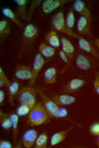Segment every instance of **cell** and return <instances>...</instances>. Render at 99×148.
Here are the masks:
<instances>
[{
    "instance_id": "obj_16",
    "label": "cell",
    "mask_w": 99,
    "mask_h": 148,
    "mask_svg": "<svg viewBox=\"0 0 99 148\" xmlns=\"http://www.w3.org/2000/svg\"><path fill=\"white\" fill-rule=\"evenodd\" d=\"M75 62L77 66L82 70H88L91 66V63L88 59L82 54H79L77 56Z\"/></svg>"
},
{
    "instance_id": "obj_19",
    "label": "cell",
    "mask_w": 99,
    "mask_h": 148,
    "mask_svg": "<svg viewBox=\"0 0 99 148\" xmlns=\"http://www.w3.org/2000/svg\"><path fill=\"white\" fill-rule=\"evenodd\" d=\"M19 84L16 81H14L11 83L9 87L8 102L12 106L14 104V99L17 94L19 88Z\"/></svg>"
},
{
    "instance_id": "obj_37",
    "label": "cell",
    "mask_w": 99,
    "mask_h": 148,
    "mask_svg": "<svg viewBox=\"0 0 99 148\" xmlns=\"http://www.w3.org/2000/svg\"><path fill=\"white\" fill-rule=\"evenodd\" d=\"M94 43L98 50V53L99 54V39L98 38H96L94 40Z\"/></svg>"
},
{
    "instance_id": "obj_17",
    "label": "cell",
    "mask_w": 99,
    "mask_h": 148,
    "mask_svg": "<svg viewBox=\"0 0 99 148\" xmlns=\"http://www.w3.org/2000/svg\"><path fill=\"white\" fill-rule=\"evenodd\" d=\"M72 128L73 127H71L65 130L61 131L54 134L51 138V145L52 146H54L62 141Z\"/></svg>"
},
{
    "instance_id": "obj_5",
    "label": "cell",
    "mask_w": 99,
    "mask_h": 148,
    "mask_svg": "<svg viewBox=\"0 0 99 148\" xmlns=\"http://www.w3.org/2000/svg\"><path fill=\"white\" fill-rule=\"evenodd\" d=\"M44 63V60L41 55L39 53L37 54L35 56L32 69V76L30 79V85L31 86L34 83Z\"/></svg>"
},
{
    "instance_id": "obj_39",
    "label": "cell",
    "mask_w": 99,
    "mask_h": 148,
    "mask_svg": "<svg viewBox=\"0 0 99 148\" xmlns=\"http://www.w3.org/2000/svg\"><path fill=\"white\" fill-rule=\"evenodd\" d=\"M98 135H99V136H98V141H99V134Z\"/></svg>"
},
{
    "instance_id": "obj_2",
    "label": "cell",
    "mask_w": 99,
    "mask_h": 148,
    "mask_svg": "<svg viewBox=\"0 0 99 148\" xmlns=\"http://www.w3.org/2000/svg\"><path fill=\"white\" fill-rule=\"evenodd\" d=\"M38 89L31 87H24L18 92V99L20 104L26 105L31 109L36 103Z\"/></svg>"
},
{
    "instance_id": "obj_36",
    "label": "cell",
    "mask_w": 99,
    "mask_h": 148,
    "mask_svg": "<svg viewBox=\"0 0 99 148\" xmlns=\"http://www.w3.org/2000/svg\"><path fill=\"white\" fill-rule=\"evenodd\" d=\"M14 1L20 5H24L26 3V1L25 0H15Z\"/></svg>"
},
{
    "instance_id": "obj_14",
    "label": "cell",
    "mask_w": 99,
    "mask_h": 148,
    "mask_svg": "<svg viewBox=\"0 0 99 148\" xmlns=\"http://www.w3.org/2000/svg\"><path fill=\"white\" fill-rule=\"evenodd\" d=\"M62 50L67 55L69 60L72 59L75 48L71 42L67 39L63 37L61 39Z\"/></svg>"
},
{
    "instance_id": "obj_11",
    "label": "cell",
    "mask_w": 99,
    "mask_h": 148,
    "mask_svg": "<svg viewBox=\"0 0 99 148\" xmlns=\"http://www.w3.org/2000/svg\"><path fill=\"white\" fill-rule=\"evenodd\" d=\"M38 137L36 131L33 129L28 130L23 135L22 142L23 145L26 148L31 147L35 143Z\"/></svg>"
},
{
    "instance_id": "obj_12",
    "label": "cell",
    "mask_w": 99,
    "mask_h": 148,
    "mask_svg": "<svg viewBox=\"0 0 99 148\" xmlns=\"http://www.w3.org/2000/svg\"><path fill=\"white\" fill-rule=\"evenodd\" d=\"M73 9L81 16L85 17L91 20V14L84 3L81 0H76L72 6Z\"/></svg>"
},
{
    "instance_id": "obj_18",
    "label": "cell",
    "mask_w": 99,
    "mask_h": 148,
    "mask_svg": "<svg viewBox=\"0 0 99 148\" xmlns=\"http://www.w3.org/2000/svg\"><path fill=\"white\" fill-rule=\"evenodd\" d=\"M12 123L13 138V143L15 144L16 142L18 134V116L16 114L13 113L9 115Z\"/></svg>"
},
{
    "instance_id": "obj_21",
    "label": "cell",
    "mask_w": 99,
    "mask_h": 148,
    "mask_svg": "<svg viewBox=\"0 0 99 148\" xmlns=\"http://www.w3.org/2000/svg\"><path fill=\"white\" fill-rule=\"evenodd\" d=\"M46 40L49 44L52 47L58 48L60 44L59 38L54 31H51L47 35Z\"/></svg>"
},
{
    "instance_id": "obj_34",
    "label": "cell",
    "mask_w": 99,
    "mask_h": 148,
    "mask_svg": "<svg viewBox=\"0 0 99 148\" xmlns=\"http://www.w3.org/2000/svg\"><path fill=\"white\" fill-rule=\"evenodd\" d=\"M5 94L4 91L2 90H0V105L3 106L5 100Z\"/></svg>"
},
{
    "instance_id": "obj_30",
    "label": "cell",
    "mask_w": 99,
    "mask_h": 148,
    "mask_svg": "<svg viewBox=\"0 0 99 148\" xmlns=\"http://www.w3.org/2000/svg\"><path fill=\"white\" fill-rule=\"evenodd\" d=\"M12 147L11 143L9 141L4 140L0 141V148H11Z\"/></svg>"
},
{
    "instance_id": "obj_35",
    "label": "cell",
    "mask_w": 99,
    "mask_h": 148,
    "mask_svg": "<svg viewBox=\"0 0 99 148\" xmlns=\"http://www.w3.org/2000/svg\"><path fill=\"white\" fill-rule=\"evenodd\" d=\"M7 25L6 21L4 20H2L0 22V31L1 32L5 28Z\"/></svg>"
},
{
    "instance_id": "obj_9",
    "label": "cell",
    "mask_w": 99,
    "mask_h": 148,
    "mask_svg": "<svg viewBox=\"0 0 99 148\" xmlns=\"http://www.w3.org/2000/svg\"><path fill=\"white\" fill-rule=\"evenodd\" d=\"M14 74L17 79L22 80L30 79L32 76V69L27 66L18 65L16 67Z\"/></svg>"
},
{
    "instance_id": "obj_3",
    "label": "cell",
    "mask_w": 99,
    "mask_h": 148,
    "mask_svg": "<svg viewBox=\"0 0 99 148\" xmlns=\"http://www.w3.org/2000/svg\"><path fill=\"white\" fill-rule=\"evenodd\" d=\"M52 24L56 30L69 36L78 39L81 37L67 27L63 13L61 11L57 12L54 15L52 19Z\"/></svg>"
},
{
    "instance_id": "obj_33",
    "label": "cell",
    "mask_w": 99,
    "mask_h": 148,
    "mask_svg": "<svg viewBox=\"0 0 99 148\" xmlns=\"http://www.w3.org/2000/svg\"><path fill=\"white\" fill-rule=\"evenodd\" d=\"M67 112L66 109L63 108H60L59 118L65 117L67 115Z\"/></svg>"
},
{
    "instance_id": "obj_15",
    "label": "cell",
    "mask_w": 99,
    "mask_h": 148,
    "mask_svg": "<svg viewBox=\"0 0 99 148\" xmlns=\"http://www.w3.org/2000/svg\"><path fill=\"white\" fill-rule=\"evenodd\" d=\"M44 79L47 84H52L55 83L57 80V71L54 67H50L47 69L44 74Z\"/></svg>"
},
{
    "instance_id": "obj_10",
    "label": "cell",
    "mask_w": 99,
    "mask_h": 148,
    "mask_svg": "<svg viewBox=\"0 0 99 148\" xmlns=\"http://www.w3.org/2000/svg\"><path fill=\"white\" fill-rule=\"evenodd\" d=\"M85 83V81L82 79H73L66 85L64 89V92L66 93L73 92L82 87Z\"/></svg>"
},
{
    "instance_id": "obj_27",
    "label": "cell",
    "mask_w": 99,
    "mask_h": 148,
    "mask_svg": "<svg viewBox=\"0 0 99 148\" xmlns=\"http://www.w3.org/2000/svg\"><path fill=\"white\" fill-rule=\"evenodd\" d=\"M11 83L6 76L2 68L0 67V87H1L5 85L8 88Z\"/></svg>"
},
{
    "instance_id": "obj_25",
    "label": "cell",
    "mask_w": 99,
    "mask_h": 148,
    "mask_svg": "<svg viewBox=\"0 0 99 148\" xmlns=\"http://www.w3.org/2000/svg\"><path fill=\"white\" fill-rule=\"evenodd\" d=\"M37 31V30L34 26L30 24L27 25L25 27L23 32V34L26 37L30 38L34 36Z\"/></svg>"
},
{
    "instance_id": "obj_38",
    "label": "cell",
    "mask_w": 99,
    "mask_h": 148,
    "mask_svg": "<svg viewBox=\"0 0 99 148\" xmlns=\"http://www.w3.org/2000/svg\"><path fill=\"white\" fill-rule=\"evenodd\" d=\"M98 147H99V141H98Z\"/></svg>"
},
{
    "instance_id": "obj_32",
    "label": "cell",
    "mask_w": 99,
    "mask_h": 148,
    "mask_svg": "<svg viewBox=\"0 0 99 148\" xmlns=\"http://www.w3.org/2000/svg\"><path fill=\"white\" fill-rule=\"evenodd\" d=\"M91 130L93 134L99 135V124H96L93 125L91 128Z\"/></svg>"
},
{
    "instance_id": "obj_28",
    "label": "cell",
    "mask_w": 99,
    "mask_h": 148,
    "mask_svg": "<svg viewBox=\"0 0 99 148\" xmlns=\"http://www.w3.org/2000/svg\"><path fill=\"white\" fill-rule=\"evenodd\" d=\"M94 76V87L96 92L99 94V72L98 71H95Z\"/></svg>"
},
{
    "instance_id": "obj_20",
    "label": "cell",
    "mask_w": 99,
    "mask_h": 148,
    "mask_svg": "<svg viewBox=\"0 0 99 148\" xmlns=\"http://www.w3.org/2000/svg\"><path fill=\"white\" fill-rule=\"evenodd\" d=\"M39 50L41 54L47 58L51 57L55 53V50L53 47L44 43H42L40 44Z\"/></svg>"
},
{
    "instance_id": "obj_26",
    "label": "cell",
    "mask_w": 99,
    "mask_h": 148,
    "mask_svg": "<svg viewBox=\"0 0 99 148\" xmlns=\"http://www.w3.org/2000/svg\"><path fill=\"white\" fill-rule=\"evenodd\" d=\"M31 109L30 107L26 105L20 104L16 110V114L18 116H24L28 114Z\"/></svg>"
},
{
    "instance_id": "obj_13",
    "label": "cell",
    "mask_w": 99,
    "mask_h": 148,
    "mask_svg": "<svg viewBox=\"0 0 99 148\" xmlns=\"http://www.w3.org/2000/svg\"><path fill=\"white\" fill-rule=\"evenodd\" d=\"M51 99L58 106L69 105L76 101L74 97L65 94L54 96Z\"/></svg>"
},
{
    "instance_id": "obj_8",
    "label": "cell",
    "mask_w": 99,
    "mask_h": 148,
    "mask_svg": "<svg viewBox=\"0 0 99 148\" xmlns=\"http://www.w3.org/2000/svg\"><path fill=\"white\" fill-rule=\"evenodd\" d=\"M90 21L86 17L82 16L79 18L77 24V29L79 34L82 35L90 34Z\"/></svg>"
},
{
    "instance_id": "obj_24",
    "label": "cell",
    "mask_w": 99,
    "mask_h": 148,
    "mask_svg": "<svg viewBox=\"0 0 99 148\" xmlns=\"http://www.w3.org/2000/svg\"><path fill=\"white\" fill-rule=\"evenodd\" d=\"M48 140V137L45 133L41 134L37 137L34 147L35 148H46Z\"/></svg>"
},
{
    "instance_id": "obj_23",
    "label": "cell",
    "mask_w": 99,
    "mask_h": 148,
    "mask_svg": "<svg viewBox=\"0 0 99 148\" xmlns=\"http://www.w3.org/2000/svg\"><path fill=\"white\" fill-rule=\"evenodd\" d=\"M73 7L72 6L68 11L65 20V23L67 27L72 30L75 22V16Z\"/></svg>"
},
{
    "instance_id": "obj_4",
    "label": "cell",
    "mask_w": 99,
    "mask_h": 148,
    "mask_svg": "<svg viewBox=\"0 0 99 148\" xmlns=\"http://www.w3.org/2000/svg\"><path fill=\"white\" fill-rule=\"evenodd\" d=\"M38 91L49 115L53 117L59 118L60 108L58 105L46 95L41 89H38Z\"/></svg>"
},
{
    "instance_id": "obj_22",
    "label": "cell",
    "mask_w": 99,
    "mask_h": 148,
    "mask_svg": "<svg viewBox=\"0 0 99 148\" xmlns=\"http://www.w3.org/2000/svg\"><path fill=\"white\" fill-rule=\"evenodd\" d=\"M0 117L1 126L3 129L8 130L11 128L12 123L9 116L0 110Z\"/></svg>"
},
{
    "instance_id": "obj_7",
    "label": "cell",
    "mask_w": 99,
    "mask_h": 148,
    "mask_svg": "<svg viewBox=\"0 0 99 148\" xmlns=\"http://www.w3.org/2000/svg\"><path fill=\"white\" fill-rule=\"evenodd\" d=\"M78 45L83 51L90 54L99 60V54L94 46L87 40L81 37L78 39Z\"/></svg>"
},
{
    "instance_id": "obj_1",
    "label": "cell",
    "mask_w": 99,
    "mask_h": 148,
    "mask_svg": "<svg viewBox=\"0 0 99 148\" xmlns=\"http://www.w3.org/2000/svg\"><path fill=\"white\" fill-rule=\"evenodd\" d=\"M48 116L43 104L36 103L28 114L27 122L31 126L40 125L46 122Z\"/></svg>"
},
{
    "instance_id": "obj_29",
    "label": "cell",
    "mask_w": 99,
    "mask_h": 148,
    "mask_svg": "<svg viewBox=\"0 0 99 148\" xmlns=\"http://www.w3.org/2000/svg\"><path fill=\"white\" fill-rule=\"evenodd\" d=\"M3 14L6 17L12 20H15V16L12 11L8 8H4L2 10Z\"/></svg>"
},
{
    "instance_id": "obj_6",
    "label": "cell",
    "mask_w": 99,
    "mask_h": 148,
    "mask_svg": "<svg viewBox=\"0 0 99 148\" xmlns=\"http://www.w3.org/2000/svg\"><path fill=\"white\" fill-rule=\"evenodd\" d=\"M71 1L70 0H45L42 5V11L45 13H50L60 6Z\"/></svg>"
},
{
    "instance_id": "obj_31",
    "label": "cell",
    "mask_w": 99,
    "mask_h": 148,
    "mask_svg": "<svg viewBox=\"0 0 99 148\" xmlns=\"http://www.w3.org/2000/svg\"><path fill=\"white\" fill-rule=\"evenodd\" d=\"M59 56L61 59L65 63H67L69 61L66 54L62 50L59 52Z\"/></svg>"
}]
</instances>
